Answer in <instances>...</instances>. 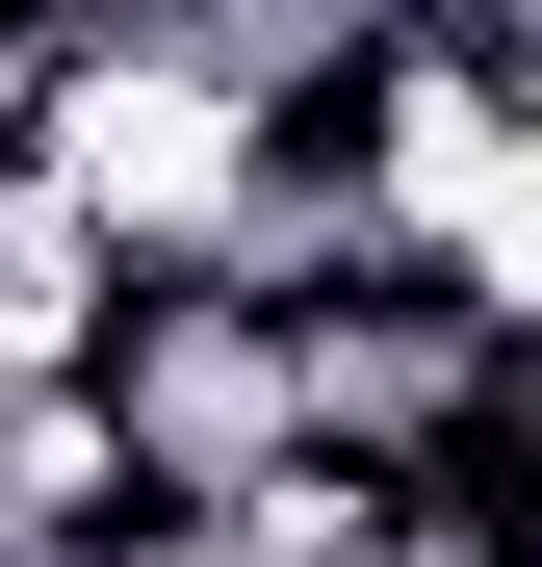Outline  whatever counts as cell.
Returning <instances> with one entry per match:
<instances>
[{
	"label": "cell",
	"mask_w": 542,
	"mask_h": 567,
	"mask_svg": "<svg viewBox=\"0 0 542 567\" xmlns=\"http://www.w3.org/2000/svg\"><path fill=\"white\" fill-rule=\"evenodd\" d=\"M0 155H27L104 258H233V52H181V27L27 52V130H0Z\"/></svg>",
	"instance_id": "cell-1"
},
{
	"label": "cell",
	"mask_w": 542,
	"mask_h": 567,
	"mask_svg": "<svg viewBox=\"0 0 542 567\" xmlns=\"http://www.w3.org/2000/svg\"><path fill=\"white\" fill-rule=\"evenodd\" d=\"M78 388H104V439L155 464V491H233V464L310 413V388H285V284H258V258H104Z\"/></svg>",
	"instance_id": "cell-2"
}]
</instances>
